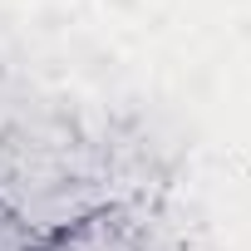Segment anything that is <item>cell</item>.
<instances>
[{"instance_id":"1","label":"cell","mask_w":251,"mask_h":251,"mask_svg":"<svg viewBox=\"0 0 251 251\" xmlns=\"http://www.w3.org/2000/svg\"><path fill=\"white\" fill-rule=\"evenodd\" d=\"M45 251H168L163 231L133 207H99L50 236Z\"/></svg>"},{"instance_id":"2","label":"cell","mask_w":251,"mask_h":251,"mask_svg":"<svg viewBox=\"0 0 251 251\" xmlns=\"http://www.w3.org/2000/svg\"><path fill=\"white\" fill-rule=\"evenodd\" d=\"M45 246H50V236H40L25 217L0 207V251H45Z\"/></svg>"}]
</instances>
